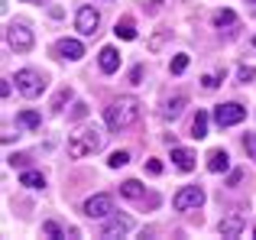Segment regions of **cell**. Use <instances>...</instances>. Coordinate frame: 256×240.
<instances>
[{
  "instance_id": "obj_5",
  "label": "cell",
  "mask_w": 256,
  "mask_h": 240,
  "mask_svg": "<svg viewBox=\"0 0 256 240\" xmlns=\"http://www.w3.org/2000/svg\"><path fill=\"white\" fill-rule=\"evenodd\" d=\"M6 42H10V49H16V52H30L36 39H32V32H30L26 23H10L6 26Z\"/></svg>"
},
{
  "instance_id": "obj_9",
  "label": "cell",
  "mask_w": 256,
  "mask_h": 240,
  "mask_svg": "<svg viewBox=\"0 0 256 240\" xmlns=\"http://www.w3.org/2000/svg\"><path fill=\"white\" fill-rule=\"evenodd\" d=\"M114 211V198L110 195H91L84 202V214L88 218H107Z\"/></svg>"
},
{
  "instance_id": "obj_25",
  "label": "cell",
  "mask_w": 256,
  "mask_h": 240,
  "mask_svg": "<svg viewBox=\"0 0 256 240\" xmlns=\"http://www.w3.org/2000/svg\"><path fill=\"white\" fill-rule=\"evenodd\" d=\"M169 68H172V75H182V72H185V68H188V56H185V52H182V56H175V58H172V65H169Z\"/></svg>"
},
{
  "instance_id": "obj_17",
  "label": "cell",
  "mask_w": 256,
  "mask_h": 240,
  "mask_svg": "<svg viewBox=\"0 0 256 240\" xmlns=\"http://www.w3.org/2000/svg\"><path fill=\"white\" fill-rule=\"evenodd\" d=\"M16 126H26V130H39L42 126V117L36 110H20L16 114Z\"/></svg>"
},
{
  "instance_id": "obj_35",
  "label": "cell",
  "mask_w": 256,
  "mask_h": 240,
  "mask_svg": "<svg viewBox=\"0 0 256 240\" xmlns=\"http://www.w3.org/2000/svg\"><path fill=\"white\" fill-rule=\"evenodd\" d=\"M0 94L10 98V78H4V84H0Z\"/></svg>"
},
{
  "instance_id": "obj_2",
  "label": "cell",
  "mask_w": 256,
  "mask_h": 240,
  "mask_svg": "<svg viewBox=\"0 0 256 240\" xmlns=\"http://www.w3.org/2000/svg\"><path fill=\"white\" fill-rule=\"evenodd\" d=\"M100 146H104V133H100L98 126H84L78 136L68 140V156L82 159V156H88V152H98Z\"/></svg>"
},
{
  "instance_id": "obj_39",
  "label": "cell",
  "mask_w": 256,
  "mask_h": 240,
  "mask_svg": "<svg viewBox=\"0 0 256 240\" xmlns=\"http://www.w3.org/2000/svg\"><path fill=\"white\" fill-rule=\"evenodd\" d=\"M253 234H256V228H253Z\"/></svg>"
},
{
  "instance_id": "obj_27",
  "label": "cell",
  "mask_w": 256,
  "mask_h": 240,
  "mask_svg": "<svg viewBox=\"0 0 256 240\" xmlns=\"http://www.w3.org/2000/svg\"><path fill=\"white\" fill-rule=\"evenodd\" d=\"M42 234L52 237V240H58V237H62V228H58L56 221H46V224H42Z\"/></svg>"
},
{
  "instance_id": "obj_32",
  "label": "cell",
  "mask_w": 256,
  "mask_h": 240,
  "mask_svg": "<svg viewBox=\"0 0 256 240\" xmlns=\"http://www.w3.org/2000/svg\"><path fill=\"white\" fill-rule=\"evenodd\" d=\"M201 84H204L208 91H214V88H218L220 82H218V75H204V78H201Z\"/></svg>"
},
{
  "instance_id": "obj_4",
  "label": "cell",
  "mask_w": 256,
  "mask_h": 240,
  "mask_svg": "<svg viewBox=\"0 0 256 240\" xmlns=\"http://www.w3.org/2000/svg\"><path fill=\"white\" fill-rule=\"evenodd\" d=\"M201 204H204V192H201V185H185V188H178L175 198H172L175 211H198Z\"/></svg>"
},
{
  "instance_id": "obj_7",
  "label": "cell",
  "mask_w": 256,
  "mask_h": 240,
  "mask_svg": "<svg viewBox=\"0 0 256 240\" xmlns=\"http://www.w3.org/2000/svg\"><path fill=\"white\" fill-rule=\"evenodd\" d=\"M98 26H100V13L94 10V6H82V10H78V16H75V30L82 32V36H94V32H98Z\"/></svg>"
},
{
  "instance_id": "obj_12",
  "label": "cell",
  "mask_w": 256,
  "mask_h": 240,
  "mask_svg": "<svg viewBox=\"0 0 256 240\" xmlns=\"http://www.w3.org/2000/svg\"><path fill=\"white\" fill-rule=\"evenodd\" d=\"M220 237H240V230H244V218L234 214V218H224V221L218 224Z\"/></svg>"
},
{
  "instance_id": "obj_36",
  "label": "cell",
  "mask_w": 256,
  "mask_h": 240,
  "mask_svg": "<svg viewBox=\"0 0 256 240\" xmlns=\"http://www.w3.org/2000/svg\"><path fill=\"white\" fill-rule=\"evenodd\" d=\"M246 4H250V10H253V16H256V0H246Z\"/></svg>"
},
{
  "instance_id": "obj_28",
  "label": "cell",
  "mask_w": 256,
  "mask_h": 240,
  "mask_svg": "<svg viewBox=\"0 0 256 240\" xmlns=\"http://www.w3.org/2000/svg\"><path fill=\"white\" fill-rule=\"evenodd\" d=\"M146 172L150 176H162V162L159 159H146Z\"/></svg>"
},
{
  "instance_id": "obj_29",
  "label": "cell",
  "mask_w": 256,
  "mask_h": 240,
  "mask_svg": "<svg viewBox=\"0 0 256 240\" xmlns=\"http://www.w3.org/2000/svg\"><path fill=\"white\" fill-rule=\"evenodd\" d=\"M166 36H169V32H156V36H152V39H150V49H152V52H156V49H159V46H162V42H166Z\"/></svg>"
},
{
  "instance_id": "obj_18",
  "label": "cell",
  "mask_w": 256,
  "mask_h": 240,
  "mask_svg": "<svg viewBox=\"0 0 256 240\" xmlns=\"http://www.w3.org/2000/svg\"><path fill=\"white\" fill-rule=\"evenodd\" d=\"M192 136L194 140H204L208 136V114H204V110H198V114H194V120H192Z\"/></svg>"
},
{
  "instance_id": "obj_24",
  "label": "cell",
  "mask_w": 256,
  "mask_h": 240,
  "mask_svg": "<svg viewBox=\"0 0 256 240\" xmlns=\"http://www.w3.org/2000/svg\"><path fill=\"white\" fill-rule=\"evenodd\" d=\"M237 78H240V84H250L253 78H256V68H253V65H240V68H237Z\"/></svg>"
},
{
  "instance_id": "obj_11",
  "label": "cell",
  "mask_w": 256,
  "mask_h": 240,
  "mask_svg": "<svg viewBox=\"0 0 256 240\" xmlns=\"http://www.w3.org/2000/svg\"><path fill=\"white\" fill-rule=\"evenodd\" d=\"M98 62H100V72L114 75V72L120 68V52L114 49V46H104V49H100V56H98Z\"/></svg>"
},
{
  "instance_id": "obj_34",
  "label": "cell",
  "mask_w": 256,
  "mask_h": 240,
  "mask_svg": "<svg viewBox=\"0 0 256 240\" xmlns=\"http://www.w3.org/2000/svg\"><path fill=\"white\" fill-rule=\"evenodd\" d=\"M240 178H244V172H240V169H234L230 176H227V185H240Z\"/></svg>"
},
{
  "instance_id": "obj_15",
  "label": "cell",
  "mask_w": 256,
  "mask_h": 240,
  "mask_svg": "<svg viewBox=\"0 0 256 240\" xmlns=\"http://www.w3.org/2000/svg\"><path fill=\"white\" fill-rule=\"evenodd\" d=\"M120 195L130 198V202H140V198H146V188L136 182V178H126V182L120 185Z\"/></svg>"
},
{
  "instance_id": "obj_21",
  "label": "cell",
  "mask_w": 256,
  "mask_h": 240,
  "mask_svg": "<svg viewBox=\"0 0 256 240\" xmlns=\"http://www.w3.org/2000/svg\"><path fill=\"white\" fill-rule=\"evenodd\" d=\"M185 104H188V101H185V98H182V94H178V98H172V101H169V104H166V110H162V117H166V120H175V117H178V114H182V110H185Z\"/></svg>"
},
{
  "instance_id": "obj_1",
  "label": "cell",
  "mask_w": 256,
  "mask_h": 240,
  "mask_svg": "<svg viewBox=\"0 0 256 240\" xmlns=\"http://www.w3.org/2000/svg\"><path fill=\"white\" fill-rule=\"evenodd\" d=\"M107 117V126L110 130H126V126H133L140 120V101L136 98H117V101H110V108L104 110Z\"/></svg>"
},
{
  "instance_id": "obj_26",
  "label": "cell",
  "mask_w": 256,
  "mask_h": 240,
  "mask_svg": "<svg viewBox=\"0 0 256 240\" xmlns=\"http://www.w3.org/2000/svg\"><path fill=\"white\" fill-rule=\"evenodd\" d=\"M244 150H246V156L256 162V133H246L244 136Z\"/></svg>"
},
{
  "instance_id": "obj_3",
  "label": "cell",
  "mask_w": 256,
  "mask_h": 240,
  "mask_svg": "<svg viewBox=\"0 0 256 240\" xmlns=\"http://www.w3.org/2000/svg\"><path fill=\"white\" fill-rule=\"evenodd\" d=\"M13 82H16V91L23 98H39L46 91V78L39 75V72H32V68H20Z\"/></svg>"
},
{
  "instance_id": "obj_16",
  "label": "cell",
  "mask_w": 256,
  "mask_h": 240,
  "mask_svg": "<svg viewBox=\"0 0 256 240\" xmlns=\"http://www.w3.org/2000/svg\"><path fill=\"white\" fill-rule=\"evenodd\" d=\"M114 32H117V39H136V23H133L130 16H124V20H117V26H114Z\"/></svg>"
},
{
  "instance_id": "obj_23",
  "label": "cell",
  "mask_w": 256,
  "mask_h": 240,
  "mask_svg": "<svg viewBox=\"0 0 256 240\" xmlns=\"http://www.w3.org/2000/svg\"><path fill=\"white\" fill-rule=\"evenodd\" d=\"M68 101H72V88H62V91L56 94V101H52V110L58 114V110H62V108H65Z\"/></svg>"
},
{
  "instance_id": "obj_13",
  "label": "cell",
  "mask_w": 256,
  "mask_h": 240,
  "mask_svg": "<svg viewBox=\"0 0 256 240\" xmlns=\"http://www.w3.org/2000/svg\"><path fill=\"white\" fill-rule=\"evenodd\" d=\"M172 159L182 172H192L194 169V152L192 150H182V146H172Z\"/></svg>"
},
{
  "instance_id": "obj_37",
  "label": "cell",
  "mask_w": 256,
  "mask_h": 240,
  "mask_svg": "<svg viewBox=\"0 0 256 240\" xmlns=\"http://www.w3.org/2000/svg\"><path fill=\"white\" fill-rule=\"evenodd\" d=\"M32 4H42V0H32Z\"/></svg>"
},
{
  "instance_id": "obj_31",
  "label": "cell",
  "mask_w": 256,
  "mask_h": 240,
  "mask_svg": "<svg viewBox=\"0 0 256 240\" xmlns=\"http://www.w3.org/2000/svg\"><path fill=\"white\" fill-rule=\"evenodd\" d=\"M72 117H75V120H84V117H88V104L78 101V104H75V114H72Z\"/></svg>"
},
{
  "instance_id": "obj_22",
  "label": "cell",
  "mask_w": 256,
  "mask_h": 240,
  "mask_svg": "<svg viewBox=\"0 0 256 240\" xmlns=\"http://www.w3.org/2000/svg\"><path fill=\"white\" fill-rule=\"evenodd\" d=\"M126 162H130V152H126V150L110 152V159H107V166H110V169H120V166H126Z\"/></svg>"
},
{
  "instance_id": "obj_8",
  "label": "cell",
  "mask_w": 256,
  "mask_h": 240,
  "mask_svg": "<svg viewBox=\"0 0 256 240\" xmlns=\"http://www.w3.org/2000/svg\"><path fill=\"white\" fill-rule=\"evenodd\" d=\"M130 230H133V218L114 214V218H107V224L100 228V237H124V234H130Z\"/></svg>"
},
{
  "instance_id": "obj_6",
  "label": "cell",
  "mask_w": 256,
  "mask_h": 240,
  "mask_svg": "<svg viewBox=\"0 0 256 240\" xmlns=\"http://www.w3.org/2000/svg\"><path fill=\"white\" fill-rule=\"evenodd\" d=\"M244 117H246V108L237 104V101L218 104V108H214V120H218V126H234V124H240Z\"/></svg>"
},
{
  "instance_id": "obj_20",
  "label": "cell",
  "mask_w": 256,
  "mask_h": 240,
  "mask_svg": "<svg viewBox=\"0 0 256 240\" xmlns=\"http://www.w3.org/2000/svg\"><path fill=\"white\" fill-rule=\"evenodd\" d=\"M214 26H218V30H230V26H237V13H234V10H218V13H214Z\"/></svg>"
},
{
  "instance_id": "obj_14",
  "label": "cell",
  "mask_w": 256,
  "mask_h": 240,
  "mask_svg": "<svg viewBox=\"0 0 256 240\" xmlns=\"http://www.w3.org/2000/svg\"><path fill=\"white\" fill-rule=\"evenodd\" d=\"M208 169H211V172H227V169H230V156H227V150H214L211 156H208Z\"/></svg>"
},
{
  "instance_id": "obj_30",
  "label": "cell",
  "mask_w": 256,
  "mask_h": 240,
  "mask_svg": "<svg viewBox=\"0 0 256 240\" xmlns=\"http://www.w3.org/2000/svg\"><path fill=\"white\" fill-rule=\"evenodd\" d=\"M130 84H143V65H136V68L130 72Z\"/></svg>"
},
{
  "instance_id": "obj_10",
  "label": "cell",
  "mask_w": 256,
  "mask_h": 240,
  "mask_svg": "<svg viewBox=\"0 0 256 240\" xmlns=\"http://www.w3.org/2000/svg\"><path fill=\"white\" fill-rule=\"evenodd\" d=\"M56 56H58V58H72V62H78V58L84 56V46L78 42V39H58V42H56Z\"/></svg>"
},
{
  "instance_id": "obj_19",
  "label": "cell",
  "mask_w": 256,
  "mask_h": 240,
  "mask_svg": "<svg viewBox=\"0 0 256 240\" xmlns=\"http://www.w3.org/2000/svg\"><path fill=\"white\" fill-rule=\"evenodd\" d=\"M20 185H26V188H42V185H46V178H42V172L26 169L23 176H20Z\"/></svg>"
},
{
  "instance_id": "obj_38",
  "label": "cell",
  "mask_w": 256,
  "mask_h": 240,
  "mask_svg": "<svg viewBox=\"0 0 256 240\" xmlns=\"http://www.w3.org/2000/svg\"><path fill=\"white\" fill-rule=\"evenodd\" d=\"M253 46H256V39H253Z\"/></svg>"
},
{
  "instance_id": "obj_33",
  "label": "cell",
  "mask_w": 256,
  "mask_h": 240,
  "mask_svg": "<svg viewBox=\"0 0 256 240\" xmlns=\"http://www.w3.org/2000/svg\"><path fill=\"white\" fill-rule=\"evenodd\" d=\"M30 162V156L26 152H16V156H10V166H26Z\"/></svg>"
}]
</instances>
